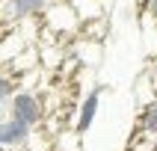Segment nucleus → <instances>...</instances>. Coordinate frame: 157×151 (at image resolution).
I'll return each instance as SVG.
<instances>
[{"label":"nucleus","mask_w":157,"mask_h":151,"mask_svg":"<svg viewBox=\"0 0 157 151\" xmlns=\"http://www.w3.org/2000/svg\"><path fill=\"white\" fill-rule=\"evenodd\" d=\"M42 18H44L48 36H71V33H77L80 27H83L80 18L74 15V9L68 6V0H53Z\"/></svg>","instance_id":"obj_1"},{"label":"nucleus","mask_w":157,"mask_h":151,"mask_svg":"<svg viewBox=\"0 0 157 151\" xmlns=\"http://www.w3.org/2000/svg\"><path fill=\"white\" fill-rule=\"evenodd\" d=\"M9 115L18 119V122H24L27 127H36V124L44 122V107H42V101H39L36 92H30V89H18L15 98L9 101Z\"/></svg>","instance_id":"obj_2"},{"label":"nucleus","mask_w":157,"mask_h":151,"mask_svg":"<svg viewBox=\"0 0 157 151\" xmlns=\"http://www.w3.org/2000/svg\"><path fill=\"white\" fill-rule=\"evenodd\" d=\"M53 0H0V21L12 24V21H36L48 12Z\"/></svg>","instance_id":"obj_3"},{"label":"nucleus","mask_w":157,"mask_h":151,"mask_svg":"<svg viewBox=\"0 0 157 151\" xmlns=\"http://www.w3.org/2000/svg\"><path fill=\"white\" fill-rule=\"evenodd\" d=\"M30 130H33V127H27L24 122H18L12 115L3 119V122H0V148H21V145H27Z\"/></svg>","instance_id":"obj_4"},{"label":"nucleus","mask_w":157,"mask_h":151,"mask_svg":"<svg viewBox=\"0 0 157 151\" xmlns=\"http://www.w3.org/2000/svg\"><path fill=\"white\" fill-rule=\"evenodd\" d=\"M98 107H101V89L95 86L83 98V104H80V110H77V119H74V130L77 133H86L89 127H92V122H95V115H98Z\"/></svg>","instance_id":"obj_5"},{"label":"nucleus","mask_w":157,"mask_h":151,"mask_svg":"<svg viewBox=\"0 0 157 151\" xmlns=\"http://www.w3.org/2000/svg\"><path fill=\"white\" fill-rule=\"evenodd\" d=\"M68 6L74 9V15L80 18V24H89V21L104 18V3L101 0H68Z\"/></svg>","instance_id":"obj_6"},{"label":"nucleus","mask_w":157,"mask_h":151,"mask_svg":"<svg viewBox=\"0 0 157 151\" xmlns=\"http://www.w3.org/2000/svg\"><path fill=\"white\" fill-rule=\"evenodd\" d=\"M136 127L142 130V136H145V133H148V136H157V98L148 101V104L140 110V115H136Z\"/></svg>","instance_id":"obj_7"},{"label":"nucleus","mask_w":157,"mask_h":151,"mask_svg":"<svg viewBox=\"0 0 157 151\" xmlns=\"http://www.w3.org/2000/svg\"><path fill=\"white\" fill-rule=\"evenodd\" d=\"M15 92H18V83L12 77H6V74H0V104L3 101H12Z\"/></svg>","instance_id":"obj_8"},{"label":"nucleus","mask_w":157,"mask_h":151,"mask_svg":"<svg viewBox=\"0 0 157 151\" xmlns=\"http://www.w3.org/2000/svg\"><path fill=\"white\" fill-rule=\"evenodd\" d=\"M151 77L157 80V56H154V59H151Z\"/></svg>","instance_id":"obj_9"},{"label":"nucleus","mask_w":157,"mask_h":151,"mask_svg":"<svg viewBox=\"0 0 157 151\" xmlns=\"http://www.w3.org/2000/svg\"><path fill=\"white\" fill-rule=\"evenodd\" d=\"M145 6H148L151 12H157V0H148V3H145Z\"/></svg>","instance_id":"obj_10"},{"label":"nucleus","mask_w":157,"mask_h":151,"mask_svg":"<svg viewBox=\"0 0 157 151\" xmlns=\"http://www.w3.org/2000/svg\"><path fill=\"white\" fill-rule=\"evenodd\" d=\"M148 151H157V136L151 139V145H148Z\"/></svg>","instance_id":"obj_11"}]
</instances>
